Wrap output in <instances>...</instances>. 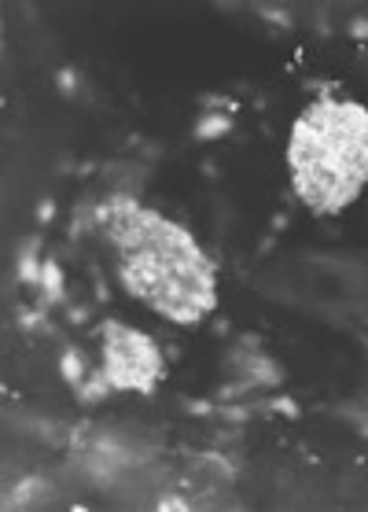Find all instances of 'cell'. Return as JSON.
Segmentation results:
<instances>
[{"mask_svg": "<svg viewBox=\"0 0 368 512\" xmlns=\"http://www.w3.org/2000/svg\"><path fill=\"white\" fill-rule=\"evenodd\" d=\"M104 380L115 391H155L162 380V354L155 339L122 321H104Z\"/></svg>", "mask_w": 368, "mask_h": 512, "instance_id": "3957f363", "label": "cell"}, {"mask_svg": "<svg viewBox=\"0 0 368 512\" xmlns=\"http://www.w3.org/2000/svg\"><path fill=\"white\" fill-rule=\"evenodd\" d=\"M63 369H67V380H70V384H78V380H81V361H78V354H67V358H63Z\"/></svg>", "mask_w": 368, "mask_h": 512, "instance_id": "5b68a950", "label": "cell"}, {"mask_svg": "<svg viewBox=\"0 0 368 512\" xmlns=\"http://www.w3.org/2000/svg\"><path fill=\"white\" fill-rule=\"evenodd\" d=\"M100 222L118 247V273L133 299L177 325H196L218 306V269L177 222L137 199H115Z\"/></svg>", "mask_w": 368, "mask_h": 512, "instance_id": "6da1fadb", "label": "cell"}, {"mask_svg": "<svg viewBox=\"0 0 368 512\" xmlns=\"http://www.w3.org/2000/svg\"><path fill=\"white\" fill-rule=\"evenodd\" d=\"M291 185L313 214H339L368 185V111L321 93L291 126Z\"/></svg>", "mask_w": 368, "mask_h": 512, "instance_id": "7a4b0ae2", "label": "cell"}, {"mask_svg": "<svg viewBox=\"0 0 368 512\" xmlns=\"http://www.w3.org/2000/svg\"><path fill=\"white\" fill-rule=\"evenodd\" d=\"M229 129V118H210V122H203V126L196 129L199 137H214V133H225Z\"/></svg>", "mask_w": 368, "mask_h": 512, "instance_id": "277c9868", "label": "cell"}]
</instances>
